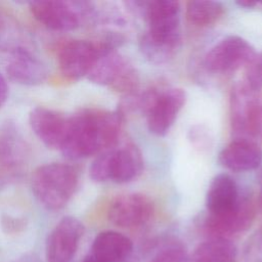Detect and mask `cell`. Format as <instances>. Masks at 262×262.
<instances>
[{
	"mask_svg": "<svg viewBox=\"0 0 262 262\" xmlns=\"http://www.w3.org/2000/svg\"><path fill=\"white\" fill-rule=\"evenodd\" d=\"M219 163L228 170L245 172L257 169L262 162L258 144L248 138H238L227 144L219 154Z\"/></svg>",
	"mask_w": 262,
	"mask_h": 262,
	"instance_id": "obj_16",
	"label": "cell"
},
{
	"mask_svg": "<svg viewBox=\"0 0 262 262\" xmlns=\"http://www.w3.org/2000/svg\"><path fill=\"white\" fill-rule=\"evenodd\" d=\"M236 4L241 7L244 8H254L257 5V2H252V1H237Z\"/></svg>",
	"mask_w": 262,
	"mask_h": 262,
	"instance_id": "obj_27",
	"label": "cell"
},
{
	"mask_svg": "<svg viewBox=\"0 0 262 262\" xmlns=\"http://www.w3.org/2000/svg\"><path fill=\"white\" fill-rule=\"evenodd\" d=\"M29 122L36 136L47 147L61 148L68 128V119L61 114L39 106L30 113Z\"/></svg>",
	"mask_w": 262,
	"mask_h": 262,
	"instance_id": "obj_14",
	"label": "cell"
},
{
	"mask_svg": "<svg viewBox=\"0 0 262 262\" xmlns=\"http://www.w3.org/2000/svg\"><path fill=\"white\" fill-rule=\"evenodd\" d=\"M244 85L255 92H259L262 89V52L256 53L248 62Z\"/></svg>",
	"mask_w": 262,
	"mask_h": 262,
	"instance_id": "obj_23",
	"label": "cell"
},
{
	"mask_svg": "<svg viewBox=\"0 0 262 262\" xmlns=\"http://www.w3.org/2000/svg\"><path fill=\"white\" fill-rule=\"evenodd\" d=\"M255 210L252 202L245 196L234 210L222 215H209L204 222V228L212 237L228 238L231 235L246 231L252 224ZM229 239V238H228Z\"/></svg>",
	"mask_w": 262,
	"mask_h": 262,
	"instance_id": "obj_13",
	"label": "cell"
},
{
	"mask_svg": "<svg viewBox=\"0 0 262 262\" xmlns=\"http://www.w3.org/2000/svg\"><path fill=\"white\" fill-rule=\"evenodd\" d=\"M132 250L133 244L129 237L117 231L106 230L96 235L89 254L104 262H124Z\"/></svg>",
	"mask_w": 262,
	"mask_h": 262,
	"instance_id": "obj_18",
	"label": "cell"
},
{
	"mask_svg": "<svg viewBox=\"0 0 262 262\" xmlns=\"http://www.w3.org/2000/svg\"><path fill=\"white\" fill-rule=\"evenodd\" d=\"M149 262H190L184 247L177 241L165 244Z\"/></svg>",
	"mask_w": 262,
	"mask_h": 262,
	"instance_id": "obj_22",
	"label": "cell"
},
{
	"mask_svg": "<svg viewBox=\"0 0 262 262\" xmlns=\"http://www.w3.org/2000/svg\"><path fill=\"white\" fill-rule=\"evenodd\" d=\"M236 255V247L230 239L212 237L195 248L192 262H235Z\"/></svg>",
	"mask_w": 262,
	"mask_h": 262,
	"instance_id": "obj_19",
	"label": "cell"
},
{
	"mask_svg": "<svg viewBox=\"0 0 262 262\" xmlns=\"http://www.w3.org/2000/svg\"><path fill=\"white\" fill-rule=\"evenodd\" d=\"M11 152H10V147L7 146L6 143H1L0 144V168L9 165L11 161Z\"/></svg>",
	"mask_w": 262,
	"mask_h": 262,
	"instance_id": "obj_25",
	"label": "cell"
},
{
	"mask_svg": "<svg viewBox=\"0 0 262 262\" xmlns=\"http://www.w3.org/2000/svg\"><path fill=\"white\" fill-rule=\"evenodd\" d=\"M30 10L40 24L54 31L75 30L93 13L91 3L84 1H33Z\"/></svg>",
	"mask_w": 262,
	"mask_h": 262,
	"instance_id": "obj_4",
	"label": "cell"
},
{
	"mask_svg": "<svg viewBox=\"0 0 262 262\" xmlns=\"http://www.w3.org/2000/svg\"><path fill=\"white\" fill-rule=\"evenodd\" d=\"M103 41L72 40L66 42L58 50V66L61 74L69 80H78L89 74L98 56L113 51Z\"/></svg>",
	"mask_w": 262,
	"mask_h": 262,
	"instance_id": "obj_7",
	"label": "cell"
},
{
	"mask_svg": "<svg viewBox=\"0 0 262 262\" xmlns=\"http://www.w3.org/2000/svg\"><path fill=\"white\" fill-rule=\"evenodd\" d=\"M83 262H104V261H102V260H100V259H98V258H96V257H94V256L89 254L88 256L85 257Z\"/></svg>",
	"mask_w": 262,
	"mask_h": 262,
	"instance_id": "obj_28",
	"label": "cell"
},
{
	"mask_svg": "<svg viewBox=\"0 0 262 262\" xmlns=\"http://www.w3.org/2000/svg\"><path fill=\"white\" fill-rule=\"evenodd\" d=\"M6 72L12 81L23 85L40 84L47 75L43 63L32 53L21 48H17L11 53Z\"/></svg>",
	"mask_w": 262,
	"mask_h": 262,
	"instance_id": "obj_17",
	"label": "cell"
},
{
	"mask_svg": "<svg viewBox=\"0 0 262 262\" xmlns=\"http://www.w3.org/2000/svg\"><path fill=\"white\" fill-rule=\"evenodd\" d=\"M87 76L91 82L119 92L134 91L138 84L136 70L116 50L100 54Z\"/></svg>",
	"mask_w": 262,
	"mask_h": 262,
	"instance_id": "obj_5",
	"label": "cell"
},
{
	"mask_svg": "<svg viewBox=\"0 0 262 262\" xmlns=\"http://www.w3.org/2000/svg\"><path fill=\"white\" fill-rule=\"evenodd\" d=\"M244 198L234 179L222 173L216 175L208 187L206 207L209 215H222L237 208Z\"/></svg>",
	"mask_w": 262,
	"mask_h": 262,
	"instance_id": "obj_15",
	"label": "cell"
},
{
	"mask_svg": "<svg viewBox=\"0 0 262 262\" xmlns=\"http://www.w3.org/2000/svg\"><path fill=\"white\" fill-rule=\"evenodd\" d=\"M126 4L144 16L148 25V34L163 39L180 40V4L178 1H131Z\"/></svg>",
	"mask_w": 262,
	"mask_h": 262,
	"instance_id": "obj_6",
	"label": "cell"
},
{
	"mask_svg": "<svg viewBox=\"0 0 262 262\" xmlns=\"http://www.w3.org/2000/svg\"><path fill=\"white\" fill-rule=\"evenodd\" d=\"M255 54L254 47L247 40L238 36H228L211 47L204 62L208 71L226 74L247 66Z\"/></svg>",
	"mask_w": 262,
	"mask_h": 262,
	"instance_id": "obj_9",
	"label": "cell"
},
{
	"mask_svg": "<svg viewBox=\"0 0 262 262\" xmlns=\"http://www.w3.org/2000/svg\"><path fill=\"white\" fill-rule=\"evenodd\" d=\"M8 95V87L5 78L3 75L0 73V107L5 103Z\"/></svg>",
	"mask_w": 262,
	"mask_h": 262,
	"instance_id": "obj_26",
	"label": "cell"
},
{
	"mask_svg": "<svg viewBox=\"0 0 262 262\" xmlns=\"http://www.w3.org/2000/svg\"><path fill=\"white\" fill-rule=\"evenodd\" d=\"M142 170L140 150L134 144H127L98 156L91 164L89 174L96 182L112 180L116 183H126L136 179Z\"/></svg>",
	"mask_w": 262,
	"mask_h": 262,
	"instance_id": "obj_3",
	"label": "cell"
},
{
	"mask_svg": "<svg viewBox=\"0 0 262 262\" xmlns=\"http://www.w3.org/2000/svg\"><path fill=\"white\" fill-rule=\"evenodd\" d=\"M260 204H261V207H262V192L260 194Z\"/></svg>",
	"mask_w": 262,
	"mask_h": 262,
	"instance_id": "obj_29",
	"label": "cell"
},
{
	"mask_svg": "<svg viewBox=\"0 0 262 262\" xmlns=\"http://www.w3.org/2000/svg\"><path fill=\"white\" fill-rule=\"evenodd\" d=\"M180 40L162 39L147 32L139 40V49L142 55L150 62L160 64L169 61L176 53Z\"/></svg>",
	"mask_w": 262,
	"mask_h": 262,
	"instance_id": "obj_20",
	"label": "cell"
},
{
	"mask_svg": "<svg viewBox=\"0 0 262 262\" xmlns=\"http://www.w3.org/2000/svg\"><path fill=\"white\" fill-rule=\"evenodd\" d=\"M78 182L79 174L75 167L63 163H50L35 170L32 189L40 204L55 211L70 202Z\"/></svg>",
	"mask_w": 262,
	"mask_h": 262,
	"instance_id": "obj_2",
	"label": "cell"
},
{
	"mask_svg": "<svg viewBox=\"0 0 262 262\" xmlns=\"http://www.w3.org/2000/svg\"><path fill=\"white\" fill-rule=\"evenodd\" d=\"M185 101L186 94L180 88L157 91L146 110V121L149 132L157 136L166 135L185 104Z\"/></svg>",
	"mask_w": 262,
	"mask_h": 262,
	"instance_id": "obj_10",
	"label": "cell"
},
{
	"mask_svg": "<svg viewBox=\"0 0 262 262\" xmlns=\"http://www.w3.org/2000/svg\"><path fill=\"white\" fill-rule=\"evenodd\" d=\"M83 232L84 226L78 219L71 216L63 217L47 237L48 262H70L77 252Z\"/></svg>",
	"mask_w": 262,
	"mask_h": 262,
	"instance_id": "obj_12",
	"label": "cell"
},
{
	"mask_svg": "<svg viewBox=\"0 0 262 262\" xmlns=\"http://www.w3.org/2000/svg\"><path fill=\"white\" fill-rule=\"evenodd\" d=\"M245 262H262V228L248 241L244 250Z\"/></svg>",
	"mask_w": 262,
	"mask_h": 262,
	"instance_id": "obj_24",
	"label": "cell"
},
{
	"mask_svg": "<svg viewBox=\"0 0 262 262\" xmlns=\"http://www.w3.org/2000/svg\"><path fill=\"white\" fill-rule=\"evenodd\" d=\"M231 125L234 132L250 137L262 136V95L244 84L232 89Z\"/></svg>",
	"mask_w": 262,
	"mask_h": 262,
	"instance_id": "obj_8",
	"label": "cell"
},
{
	"mask_svg": "<svg viewBox=\"0 0 262 262\" xmlns=\"http://www.w3.org/2000/svg\"><path fill=\"white\" fill-rule=\"evenodd\" d=\"M154 204L142 193H126L115 198L110 204L107 216L116 226L133 228L145 224L152 216Z\"/></svg>",
	"mask_w": 262,
	"mask_h": 262,
	"instance_id": "obj_11",
	"label": "cell"
},
{
	"mask_svg": "<svg viewBox=\"0 0 262 262\" xmlns=\"http://www.w3.org/2000/svg\"><path fill=\"white\" fill-rule=\"evenodd\" d=\"M123 113L83 110L68 119L61 151L70 159H82L113 146L120 135Z\"/></svg>",
	"mask_w": 262,
	"mask_h": 262,
	"instance_id": "obj_1",
	"label": "cell"
},
{
	"mask_svg": "<svg viewBox=\"0 0 262 262\" xmlns=\"http://www.w3.org/2000/svg\"><path fill=\"white\" fill-rule=\"evenodd\" d=\"M224 12L222 3L217 1H189L186 4L188 20L198 26H209L217 21Z\"/></svg>",
	"mask_w": 262,
	"mask_h": 262,
	"instance_id": "obj_21",
	"label": "cell"
}]
</instances>
